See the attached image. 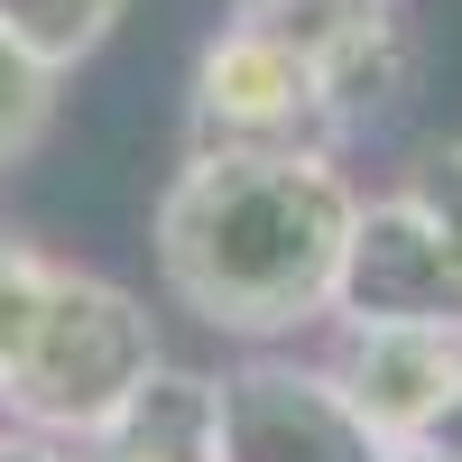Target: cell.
I'll list each match as a JSON object with an SVG mask.
<instances>
[{"label": "cell", "instance_id": "obj_1", "mask_svg": "<svg viewBox=\"0 0 462 462\" xmlns=\"http://www.w3.org/2000/svg\"><path fill=\"white\" fill-rule=\"evenodd\" d=\"M361 185L324 148H185L158 185L148 259L176 315L222 342H296L333 324V278Z\"/></svg>", "mask_w": 462, "mask_h": 462}, {"label": "cell", "instance_id": "obj_2", "mask_svg": "<svg viewBox=\"0 0 462 462\" xmlns=\"http://www.w3.org/2000/svg\"><path fill=\"white\" fill-rule=\"evenodd\" d=\"M158 361L167 352H158L148 296H130L121 278H102V268H65L56 259V287H47V305H37L10 379H0V416L84 444Z\"/></svg>", "mask_w": 462, "mask_h": 462}, {"label": "cell", "instance_id": "obj_3", "mask_svg": "<svg viewBox=\"0 0 462 462\" xmlns=\"http://www.w3.org/2000/svg\"><path fill=\"white\" fill-rule=\"evenodd\" d=\"M185 139L195 148H324V158H352L324 74L305 65L268 19H250V10H231L195 47Z\"/></svg>", "mask_w": 462, "mask_h": 462}, {"label": "cell", "instance_id": "obj_4", "mask_svg": "<svg viewBox=\"0 0 462 462\" xmlns=\"http://www.w3.org/2000/svg\"><path fill=\"white\" fill-rule=\"evenodd\" d=\"M222 379V462H398V444L352 407L333 361L250 342Z\"/></svg>", "mask_w": 462, "mask_h": 462}, {"label": "cell", "instance_id": "obj_5", "mask_svg": "<svg viewBox=\"0 0 462 462\" xmlns=\"http://www.w3.org/2000/svg\"><path fill=\"white\" fill-rule=\"evenodd\" d=\"M333 324H435L462 333V241L407 195H361L352 241H342L333 278Z\"/></svg>", "mask_w": 462, "mask_h": 462}, {"label": "cell", "instance_id": "obj_6", "mask_svg": "<svg viewBox=\"0 0 462 462\" xmlns=\"http://www.w3.org/2000/svg\"><path fill=\"white\" fill-rule=\"evenodd\" d=\"M287 37V47L324 74V93L342 111V139H379L416 102V28L398 0H231Z\"/></svg>", "mask_w": 462, "mask_h": 462}, {"label": "cell", "instance_id": "obj_7", "mask_svg": "<svg viewBox=\"0 0 462 462\" xmlns=\"http://www.w3.org/2000/svg\"><path fill=\"white\" fill-rule=\"evenodd\" d=\"M324 361L389 444H416L462 398V333L435 324H342Z\"/></svg>", "mask_w": 462, "mask_h": 462}, {"label": "cell", "instance_id": "obj_8", "mask_svg": "<svg viewBox=\"0 0 462 462\" xmlns=\"http://www.w3.org/2000/svg\"><path fill=\"white\" fill-rule=\"evenodd\" d=\"M84 462H222V379L195 361H158L84 435Z\"/></svg>", "mask_w": 462, "mask_h": 462}, {"label": "cell", "instance_id": "obj_9", "mask_svg": "<svg viewBox=\"0 0 462 462\" xmlns=\"http://www.w3.org/2000/svg\"><path fill=\"white\" fill-rule=\"evenodd\" d=\"M56 84H65V65H47L28 37L0 28V176L28 167L37 148H47V130H56Z\"/></svg>", "mask_w": 462, "mask_h": 462}, {"label": "cell", "instance_id": "obj_10", "mask_svg": "<svg viewBox=\"0 0 462 462\" xmlns=\"http://www.w3.org/2000/svg\"><path fill=\"white\" fill-rule=\"evenodd\" d=\"M121 19H130V0H0V28L28 37V47L47 65H65V74L84 56H102Z\"/></svg>", "mask_w": 462, "mask_h": 462}, {"label": "cell", "instance_id": "obj_11", "mask_svg": "<svg viewBox=\"0 0 462 462\" xmlns=\"http://www.w3.org/2000/svg\"><path fill=\"white\" fill-rule=\"evenodd\" d=\"M47 287H56V259L37 250V241H19V231H0V379H10L19 342L37 324V305H47Z\"/></svg>", "mask_w": 462, "mask_h": 462}, {"label": "cell", "instance_id": "obj_12", "mask_svg": "<svg viewBox=\"0 0 462 462\" xmlns=\"http://www.w3.org/2000/svg\"><path fill=\"white\" fill-rule=\"evenodd\" d=\"M407 195H416V204H426V213L453 231V241H462V139H435L426 158L407 167Z\"/></svg>", "mask_w": 462, "mask_h": 462}, {"label": "cell", "instance_id": "obj_13", "mask_svg": "<svg viewBox=\"0 0 462 462\" xmlns=\"http://www.w3.org/2000/svg\"><path fill=\"white\" fill-rule=\"evenodd\" d=\"M0 462H84V444L37 435V426H0Z\"/></svg>", "mask_w": 462, "mask_h": 462}, {"label": "cell", "instance_id": "obj_14", "mask_svg": "<svg viewBox=\"0 0 462 462\" xmlns=\"http://www.w3.org/2000/svg\"><path fill=\"white\" fill-rule=\"evenodd\" d=\"M416 444H426L435 462H462V398H453V407H444V416H435V426L416 435Z\"/></svg>", "mask_w": 462, "mask_h": 462}]
</instances>
